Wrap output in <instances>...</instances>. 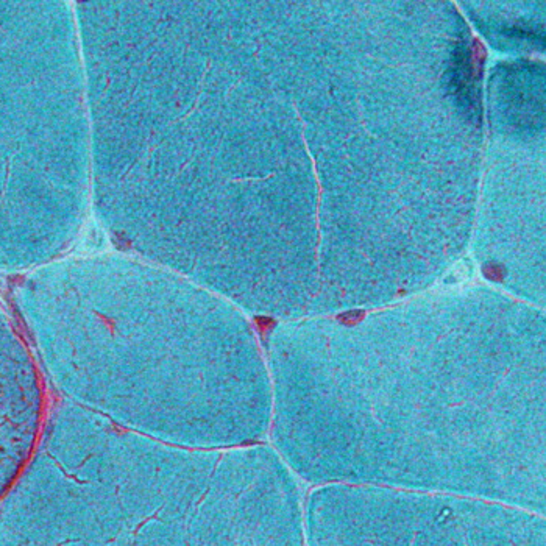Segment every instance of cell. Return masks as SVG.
<instances>
[{
	"label": "cell",
	"instance_id": "1",
	"mask_svg": "<svg viewBox=\"0 0 546 546\" xmlns=\"http://www.w3.org/2000/svg\"><path fill=\"white\" fill-rule=\"evenodd\" d=\"M542 513L446 493L331 484L306 507L307 546H546Z\"/></svg>",
	"mask_w": 546,
	"mask_h": 546
},
{
	"label": "cell",
	"instance_id": "2",
	"mask_svg": "<svg viewBox=\"0 0 546 546\" xmlns=\"http://www.w3.org/2000/svg\"><path fill=\"white\" fill-rule=\"evenodd\" d=\"M485 53L482 45L474 41L473 47L462 44L456 53V67L453 72V84L456 86L457 96L465 106L471 111L479 109V91L478 81L482 70V61Z\"/></svg>",
	"mask_w": 546,
	"mask_h": 546
}]
</instances>
